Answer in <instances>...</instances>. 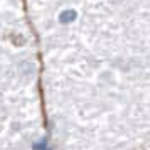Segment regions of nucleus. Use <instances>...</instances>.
<instances>
[{
    "label": "nucleus",
    "instance_id": "1",
    "mask_svg": "<svg viewBox=\"0 0 150 150\" xmlns=\"http://www.w3.org/2000/svg\"><path fill=\"white\" fill-rule=\"evenodd\" d=\"M76 19H78V10L76 8H64L57 15V22L61 25H71L73 22H76Z\"/></svg>",
    "mask_w": 150,
    "mask_h": 150
}]
</instances>
